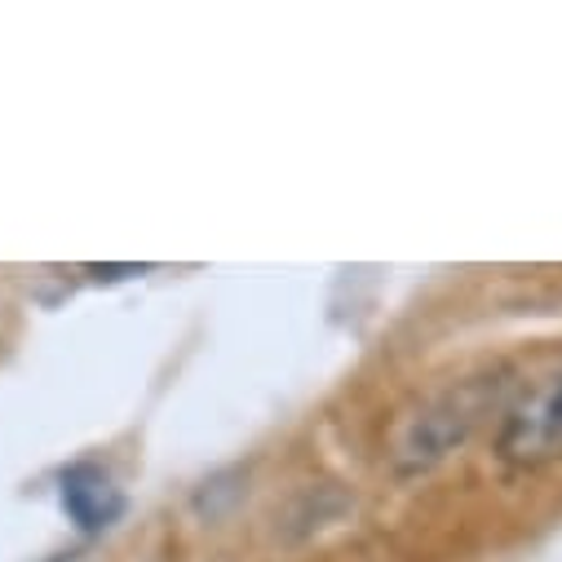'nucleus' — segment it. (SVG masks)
Returning a JSON list of instances; mask_svg holds the SVG:
<instances>
[{"mask_svg": "<svg viewBox=\"0 0 562 562\" xmlns=\"http://www.w3.org/2000/svg\"><path fill=\"white\" fill-rule=\"evenodd\" d=\"M505 385H509L505 372L465 376V381H452L448 390L430 394L407 416H398V426L390 430V465L403 479H412V474H426L439 461H448L479 430V420L501 403Z\"/></svg>", "mask_w": 562, "mask_h": 562, "instance_id": "nucleus-1", "label": "nucleus"}, {"mask_svg": "<svg viewBox=\"0 0 562 562\" xmlns=\"http://www.w3.org/2000/svg\"><path fill=\"white\" fill-rule=\"evenodd\" d=\"M496 452L514 470H540L549 461H562V368L531 381L527 394L505 412Z\"/></svg>", "mask_w": 562, "mask_h": 562, "instance_id": "nucleus-2", "label": "nucleus"}, {"mask_svg": "<svg viewBox=\"0 0 562 562\" xmlns=\"http://www.w3.org/2000/svg\"><path fill=\"white\" fill-rule=\"evenodd\" d=\"M63 509L71 514V522L80 531H102L120 518L124 492L115 487V479L102 465H71L63 474Z\"/></svg>", "mask_w": 562, "mask_h": 562, "instance_id": "nucleus-3", "label": "nucleus"}]
</instances>
